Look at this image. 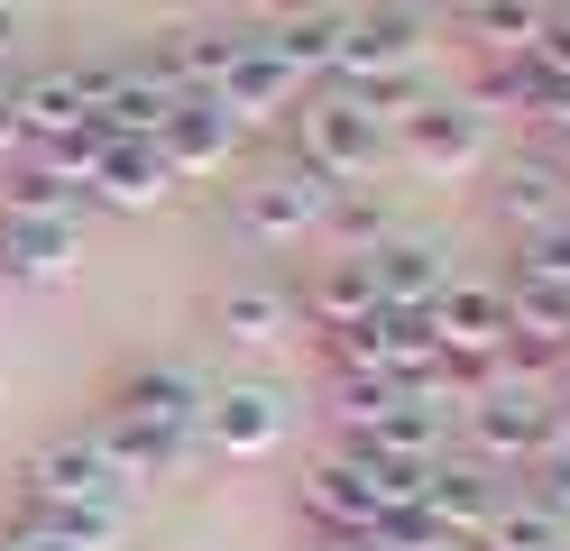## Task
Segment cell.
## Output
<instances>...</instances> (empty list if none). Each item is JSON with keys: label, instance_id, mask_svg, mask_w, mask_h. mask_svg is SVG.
<instances>
[{"label": "cell", "instance_id": "6", "mask_svg": "<svg viewBox=\"0 0 570 551\" xmlns=\"http://www.w3.org/2000/svg\"><path fill=\"white\" fill-rule=\"evenodd\" d=\"M396 129H405V157H414V166H442V175H470V166H488V120H479V110L414 101Z\"/></svg>", "mask_w": 570, "mask_h": 551}, {"label": "cell", "instance_id": "7", "mask_svg": "<svg viewBox=\"0 0 570 551\" xmlns=\"http://www.w3.org/2000/svg\"><path fill=\"white\" fill-rule=\"evenodd\" d=\"M488 203H497V220L507 230H552V220H570V175L552 166V157H507L497 166V184H488Z\"/></svg>", "mask_w": 570, "mask_h": 551}, {"label": "cell", "instance_id": "20", "mask_svg": "<svg viewBox=\"0 0 570 551\" xmlns=\"http://www.w3.org/2000/svg\"><path fill=\"white\" fill-rule=\"evenodd\" d=\"M10 65H19V10L0 0V73H10Z\"/></svg>", "mask_w": 570, "mask_h": 551}, {"label": "cell", "instance_id": "14", "mask_svg": "<svg viewBox=\"0 0 570 551\" xmlns=\"http://www.w3.org/2000/svg\"><path fill=\"white\" fill-rule=\"evenodd\" d=\"M368 285H377L386 313H433V294L451 285V267H442L423 239H377V248H368Z\"/></svg>", "mask_w": 570, "mask_h": 551}, {"label": "cell", "instance_id": "3", "mask_svg": "<svg viewBox=\"0 0 570 551\" xmlns=\"http://www.w3.org/2000/svg\"><path fill=\"white\" fill-rule=\"evenodd\" d=\"M129 496V469L111 460V441H83V432H56L47 451H28V505H120Z\"/></svg>", "mask_w": 570, "mask_h": 551}, {"label": "cell", "instance_id": "5", "mask_svg": "<svg viewBox=\"0 0 570 551\" xmlns=\"http://www.w3.org/2000/svg\"><path fill=\"white\" fill-rule=\"evenodd\" d=\"M423 65V10L386 0V10H350V47H341V83L368 73H414Z\"/></svg>", "mask_w": 570, "mask_h": 551}, {"label": "cell", "instance_id": "13", "mask_svg": "<svg viewBox=\"0 0 570 551\" xmlns=\"http://www.w3.org/2000/svg\"><path fill=\"white\" fill-rule=\"evenodd\" d=\"M212 322H222V341L267 350V341H285V331H295V285L239 276V285H222V294H212Z\"/></svg>", "mask_w": 570, "mask_h": 551}, {"label": "cell", "instance_id": "12", "mask_svg": "<svg viewBox=\"0 0 570 551\" xmlns=\"http://www.w3.org/2000/svg\"><path fill=\"white\" fill-rule=\"evenodd\" d=\"M313 331H332V341H350V331H360L368 313H377V285H368V257H332V267H313L304 276V304H295Z\"/></svg>", "mask_w": 570, "mask_h": 551}, {"label": "cell", "instance_id": "8", "mask_svg": "<svg viewBox=\"0 0 570 551\" xmlns=\"http://www.w3.org/2000/svg\"><path fill=\"white\" fill-rule=\"evenodd\" d=\"M230 138H239V120L212 92H185L166 110V129H157V157H166V175H212L230 157Z\"/></svg>", "mask_w": 570, "mask_h": 551}, {"label": "cell", "instance_id": "15", "mask_svg": "<svg viewBox=\"0 0 570 551\" xmlns=\"http://www.w3.org/2000/svg\"><path fill=\"white\" fill-rule=\"evenodd\" d=\"M75 267V230L65 220H10L0 211V276L10 285H56Z\"/></svg>", "mask_w": 570, "mask_h": 551}, {"label": "cell", "instance_id": "4", "mask_svg": "<svg viewBox=\"0 0 570 551\" xmlns=\"http://www.w3.org/2000/svg\"><path fill=\"white\" fill-rule=\"evenodd\" d=\"M295 120H304V166L313 175H332V184H360L377 166V120L350 92H323V101H295Z\"/></svg>", "mask_w": 570, "mask_h": 551}, {"label": "cell", "instance_id": "17", "mask_svg": "<svg viewBox=\"0 0 570 551\" xmlns=\"http://www.w3.org/2000/svg\"><path fill=\"white\" fill-rule=\"evenodd\" d=\"M470 551H570V524H552V514L524 496V505H497L470 533Z\"/></svg>", "mask_w": 570, "mask_h": 551}, {"label": "cell", "instance_id": "1", "mask_svg": "<svg viewBox=\"0 0 570 551\" xmlns=\"http://www.w3.org/2000/svg\"><path fill=\"white\" fill-rule=\"evenodd\" d=\"M332 194H341V184L295 157V166H276V175H258V184H239V194H230V230L248 248H295L313 220L332 211Z\"/></svg>", "mask_w": 570, "mask_h": 551}, {"label": "cell", "instance_id": "18", "mask_svg": "<svg viewBox=\"0 0 570 551\" xmlns=\"http://www.w3.org/2000/svg\"><path fill=\"white\" fill-rule=\"evenodd\" d=\"M524 496L552 514V524H570V441H552V451L524 460Z\"/></svg>", "mask_w": 570, "mask_h": 551}, {"label": "cell", "instance_id": "19", "mask_svg": "<svg viewBox=\"0 0 570 551\" xmlns=\"http://www.w3.org/2000/svg\"><path fill=\"white\" fill-rule=\"evenodd\" d=\"M19 138H28V129H19V101H10V73H0V157H10Z\"/></svg>", "mask_w": 570, "mask_h": 551}, {"label": "cell", "instance_id": "10", "mask_svg": "<svg viewBox=\"0 0 570 551\" xmlns=\"http://www.w3.org/2000/svg\"><path fill=\"white\" fill-rule=\"evenodd\" d=\"M203 432L222 441L230 460H258V451L285 441V404H276L267 386H212V395H203Z\"/></svg>", "mask_w": 570, "mask_h": 551}, {"label": "cell", "instance_id": "11", "mask_svg": "<svg viewBox=\"0 0 570 551\" xmlns=\"http://www.w3.org/2000/svg\"><path fill=\"white\" fill-rule=\"evenodd\" d=\"M83 194L120 203V211H148V203H166V194H175V175H166V157H157V138H111V147L92 157Z\"/></svg>", "mask_w": 570, "mask_h": 551}, {"label": "cell", "instance_id": "2", "mask_svg": "<svg viewBox=\"0 0 570 551\" xmlns=\"http://www.w3.org/2000/svg\"><path fill=\"white\" fill-rule=\"evenodd\" d=\"M460 423H470V451H479L488 469H524L533 451H552V395H543V386H524V377L479 386Z\"/></svg>", "mask_w": 570, "mask_h": 551}, {"label": "cell", "instance_id": "16", "mask_svg": "<svg viewBox=\"0 0 570 551\" xmlns=\"http://www.w3.org/2000/svg\"><path fill=\"white\" fill-rule=\"evenodd\" d=\"M0 211H10V220H65V230H75L83 184L65 175L56 157H28V166H10V184H0Z\"/></svg>", "mask_w": 570, "mask_h": 551}, {"label": "cell", "instance_id": "9", "mask_svg": "<svg viewBox=\"0 0 570 551\" xmlns=\"http://www.w3.org/2000/svg\"><path fill=\"white\" fill-rule=\"evenodd\" d=\"M212 101H222L230 120H276V110H295V101H304V73L285 65V56L267 47V28H258V47H248V56L222 73V83H212Z\"/></svg>", "mask_w": 570, "mask_h": 551}]
</instances>
